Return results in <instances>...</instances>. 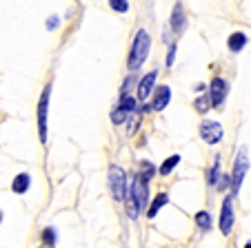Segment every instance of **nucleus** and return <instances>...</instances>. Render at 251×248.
I'll use <instances>...</instances> for the list:
<instances>
[{"label":"nucleus","instance_id":"11","mask_svg":"<svg viewBox=\"0 0 251 248\" xmlns=\"http://www.w3.org/2000/svg\"><path fill=\"white\" fill-rule=\"evenodd\" d=\"M187 27V18H185V9H182L180 2H176L174 11H171V29L174 33H182Z\"/></svg>","mask_w":251,"mask_h":248},{"label":"nucleus","instance_id":"17","mask_svg":"<svg viewBox=\"0 0 251 248\" xmlns=\"http://www.w3.org/2000/svg\"><path fill=\"white\" fill-rule=\"evenodd\" d=\"M218 180H220V158H216L213 166L209 169V173H207V182L211 184V186H216V184H218Z\"/></svg>","mask_w":251,"mask_h":248},{"label":"nucleus","instance_id":"23","mask_svg":"<svg viewBox=\"0 0 251 248\" xmlns=\"http://www.w3.org/2000/svg\"><path fill=\"white\" fill-rule=\"evenodd\" d=\"M43 239H45V244H49V246H53V244H56V230H53L51 226H49V228H45Z\"/></svg>","mask_w":251,"mask_h":248},{"label":"nucleus","instance_id":"25","mask_svg":"<svg viewBox=\"0 0 251 248\" xmlns=\"http://www.w3.org/2000/svg\"><path fill=\"white\" fill-rule=\"evenodd\" d=\"M138 124H140V115H133L131 117V122H129V133H136V129H138Z\"/></svg>","mask_w":251,"mask_h":248},{"label":"nucleus","instance_id":"19","mask_svg":"<svg viewBox=\"0 0 251 248\" xmlns=\"http://www.w3.org/2000/svg\"><path fill=\"white\" fill-rule=\"evenodd\" d=\"M107 2H109V7L114 11H118V14H127V11H129V2H127V0H107Z\"/></svg>","mask_w":251,"mask_h":248},{"label":"nucleus","instance_id":"15","mask_svg":"<svg viewBox=\"0 0 251 248\" xmlns=\"http://www.w3.org/2000/svg\"><path fill=\"white\" fill-rule=\"evenodd\" d=\"M194 222H196V226H198L200 230H211V213H207V211H200V213H196V217H194Z\"/></svg>","mask_w":251,"mask_h":248},{"label":"nucleus","instance_id":"26","mask_svg":"<svg viewBox=\"0 0 251 248\" xmlns=\"http://www.w3.org/2000/svg\"><path fill=\"white\" fill-rule=\"evenodd\" d=\"M56 27H58V16H51L47 20V29H56Z\"/></svg>","mask_w":251,"mask_h":248},{"label":"nucleus","instance_id":"8","mask_svg":"<svg viewBox=\"0 0 251 248\" xmlns=\"http://www.w3.org/2000/svg\"><path fill=\"white\" fill-rule=\"evenodd\" d=\"M233 228V200L227 197L223 202V213H220V233L229 235Z\"/></svg>","mask_w":251,"mask_h":248},{"label":"nucleus","instance_id":"2","mask_svg":"<svg viewBox=\"0 0 251 248\" xmlns=\"http://www.w3.org/2000/svg\"><path fill=\"white\" fill-rule=\"evenodd\" d=\"M149 49H151V38H149V33L145 31V29H140V31L136 33L131 53H129V69L131 71L140 69V67L145 65V60H147V56H149Z\"/></svg>","mask_w":251,"mask_h":248},{"label":"nucleus","instance_id":"21","mask_svg":"<svg viewBox=\"0 0 251 248\" xmlns=\"http://www.w3.org/2000/svg\"><path fill=\"white\" fill-rule=\"evenodd\" d=\"M129 117V113H125L123 109H116L114 113H111V120H114V124H125Z\"/></svg>","mask_w":251,"mask_h":248},{"label":"nucleus","instance_id":"28","mask_svg":"<svg viewBox=\"0 0 251 248\" xmlns=\"http://www.w3.org/2000/svg\"><path fill=\"white\" fill-rule=\"evenodd\" d=\"M0 222H2V211H0Z\"/></svg>","mask_w":251,"mask_h":248},{"label":"nucleus","instance_id":"27","mask_svg":"<svg viewBox=\"0 0 251 248\" xmlns=\"http://www.w3.org/2000/svg\"><path fill=\"white\" fill-rule=\"evenodd\" d=\"M245 248H251V242H247V246Z\"/></svg>","mask_w":251,"mask_h":248},{"label":"nucleus","instance_id":"12","mask_svg":"<svg viewBox=\"0 0 251 248\" xmlns=\"http://www.w3.org/2000/svg\"><path fill=\"white\" fill-rule=\"evenodd\" d=\"M29 186H31V175H29V173L16 175L14 182H11V191H14L16 195H25V193L29 191Z\"/></svg>","mask_w":251,"mask_h":248},{"label":"nucleus","instance_id":"10","mask_svg":"<svg viewBox=\"0 0 251 248\" xmlns=\"http://www.w3.org/2000/svg\"><path fill=\"white\" fill-rule=\"evenodd\" d=\"M151 93H153L151 109L153 111H165L167 104H169V100H171V89L167 85H162V87H158L156 91H151Z\"/></svg>","mask_w":251,"mask_h":248},{"label":"nucleus","instance_id":"4","mask_svg":"<svg viewBox=\"0 0 251 248\" xmlns=\"http://www.w3.org/2000/svg\"><path fill=\"white\" fill-rule=\"evenodd\" d=\"M247 171H249V153H247V146H242L238 151V158L236 164H233V173H231V188H233V195L240 191L242 186V180L247 178Z\"/></svg>","mask_w":251,"mask_h":248},{"label":"nucleus","instance_id":"24","mask_svg":"<svg viewBox=\"0 0 251 248\" xmlns=\"http://www.w3.org/2000/svg\"><path fill=\"white\" fill-rule=\"evenodd\" d=\"M176 53H178V47H176V45H171V47H169V56H167V67H171V65H174V60H176Z\"/></svg>","mask_w":251,"mask_h":248},{"label":"nucleus","instance_id":"13","mask_svg":"<svg viewBox=\"0 0 251 248\" xmlns=\"http://www.w3.org/2000/svg\"><path fill=\"white\" fill-rule=\"evenodd\" d=\"M247 43H249V38H247L242 31H236V33H231V36H229V40H227V47H229V51H233V53H240L242 49L247 47Z\"/></svg>","mask_w":251,"mask_h":248},{"label":"nucleus","instance_id":"6","mask_svg":"<svg viewBox=\"0 0 251 248\" xmlns=\"http://www.w3.org/2000/svg\"><path fill=\"white\" fill-rule=\"evenodd\" d=\"M49 95H51V85L45 87L43 95H40L38 102V135L40 142H47V111H49Z\"/></svg>","mask_w":251,"mask_h":248},{"label":"nucleus","instance_id":"20","mask_svg":"<svg viewBox=\"0 0 251 248\" xmlns=\"http://www.w3.org/2000/svg\"><path fill=\"white\" fill-rule=\"evenodd\" d=\"M153 173H156V169H153V164L151 162H142L140 164V178H145V180H151L153 178Z\"/></svg>","mask_w":251,"mask_h":248},{"label":"nucleus","instance_id":"18","mask_svg":"<svg viewBox=\"0 0 251 248\" xmlns=\"http://www.w3.org/2000/svg\"><path fill=\"white\" fill-rule=\"evenodd\" d=\"M118 109H123L125 113H133V109H136V98H131V95H120V104Z\"/></svg>","mask_w":251,"mask_h":248},{"label":"nucleus","instance_id":"14","mask_svg":"<svg viewBox=\"0 0 251 248\" xmlns=\"http://www.w3.org/2000/svg\"><path fill=\"white\" fill-rule=\"evenodd\" d=\"M167 204H169V195H167V193H160V195H158L156 200L147 206V211H145V213H147L149 220H153V217L158 215V211H160L162 206H167Z\"/></svg>","mask_w":251,"mask_h":248},{"label":"nucleus","instance_id":"22","mask_svg":"<svg viewBox=\"0 0 251 248\" xmlns=\"http://www.w3.org/2000/svg\"><path fill=\"white\" fill-rule=\"evenodd\" d=\"M194 107L198 109L200 113H207L211 104H209V98H207V95H202V98H198V100H196V104H194Z\"/></svg>","mask_w":251,"mask_h":248},{"label":"nucleus","instance_id":"16","mask_svg":"<svg viewBox=\"0 0 251 248\" xmlns=\"http://www.w3.org/2000/svg\"><path fill=\"white\" fill-rule=\"evenodd\" d=\"M178 164H180V155H169V158L162 162L160 169H158V173H160V175H169L171 171L178 166Z\"/></svg>","mask_w":251,"mask_h":248},{"label":"nucleus","instance_id":"7","mask_svg":"<svg viewBox=\"0 0 251 248\" xmlns=\"http://www.w3.org/2000/svg\"><path fill=\"white\" fill-rule=\"evenodd\" d=\"M225 131H223V124L220 122H211V120H204L200 124V137H202L207 144H218L223 140Z\"/></svg>","mask_w":251,"mask_h":248},{"label":"nucleus","instance_id":"1","mask_svg":"<svg viewBox=\"0 0 251 248\" xmlns=\"http://www.w3.org/2000/svg\"><path fill=\"white\" fill-rule=\"evenodd\" d=\"M149 206V180L136 175L131 184V191L127 195V213L131 220H136L138 213H145Z\"/></svg>","mask_w":251,"mask_h":248},{"label":"nucleus","instance_id":"5","mask_svg":"<svg viewBox=\"0 0 251 248\" xmlns=\"http://www.w3.org/2000/svg\"><path fill=\"white\" fill-rule=\"evenodd\" d=\"M227 93H229V87L223 78H213L211 82H209L207 98H209V104H211V107H216V109L223 107L225 100H227Z\"/></svg>","mask_w":251,"mask_h":248},{"label":"nucleus","instance_id":"3","mask_svg":"<svg viewBox=\"0 0 251 248\" xmlns=\"http://www.w3.org/2000/svg\"><path fill=\"white\" fill-rule=\"evenodd\" d=\"M109 188L116 202L127 200L129 188H127V173H125V169H120V166H111L109 169Z\"/></svg>","mask_w":251,"mask_h":248},{"label":"nucleus","instance_id":"9","mask_svg":"<svg viewBox=\"0 0 251 248\" xmlns=\"http://www.w3.org/2000/svg\"><path fill=\"white\" fill-rule=\"evenodd\" d=\"M156 78H158V71H149L145 78L138 82V91H136V100H147L153 91V85H156Z\"/></svg>","mask_w":251,"mask_h":248}]
</instances>
